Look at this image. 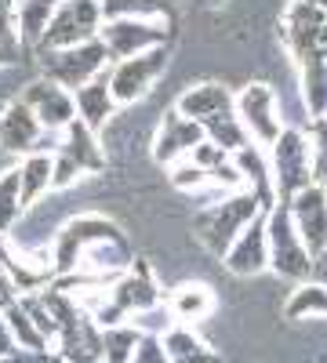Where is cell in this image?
<instances>
[{
	"label": "cell",
	"mask_w": 327,
	"mask_h": 363,
	"mask_svg": "<svg viewBox=\"0 0 327 363\" xmlns=\"http://www.w3.org/2000/svg\"><path fill=\"white\" fill-rule=\"evenodd\" d=\"M270 153V171H273V189L277 200L287 203L294 193L313 186V153H309V135L302 128H284L280 138L265 149Z\"/></svg>",
	"instance_id": "277c9868"
},
{
	"label": "cell",
	"mask_w": 327,
	"mask_h": 363,
	"mask_svg": "<svg viewBox=\"0 0 327 363\" xmlns=\"http://www.w3.org/2000/svg\"><path fill=\"white\" fill-rule=\"evenodd\" d=\"M102 15H135V18H164L167 15V0H102Z\"/></svg>",
	"instance_id": "484cf974"
},
{
	"label": "cell",
	"mask_w": 327,
	"mask_h": 363,
	"mask_svg": "<svg viewBox=\"0 0 327 363\" xmlns=\"http://www.w3.org/2000/svg\"><path fill=\"white\" fill-rule=\"evenodd\" d=\"M164 349H167L171 363H222V356L186 323H174L167 330V335H164Z\"/></svg>",
	"instance_id": "44dd1931"
},
{
	"label": "cell",
	"mask_w": 327,
	"mask_h": 363,
	"mask_svg": "<svg viewBox=\"0 0 327 363\" xmlns=\"http://www.w3.org/2000/svg\"><path fill=\"white\" fill-rule=\"evenodd\" d=\"M171 167V186L174 189H182V193H200V189H211L207 186V174L200 164H193V157H182V160H174L167 164Z\"/></svg>",
	"instance_id": "4316f807"
},
{
	"label": "cell",
	"mask_w": 327,
	"mask_h": 363,
	"mask_svg": "<svg viewBox=\"0 0 327 363\" xmlns=\"http://www.w3.org/2000/svg\"><path fill=\"white\" fill-rule=\"evenodd\" d=\"M309 153H313V178L327 182V116L309 120Z\"/></svg>",
	"instance_id": "f546056e"
},
{
	"label": "cell",
	"mask_w": 327,
	"mask_h": 363,
	"mask_svg": "<svg viewBox=\"0 0 327 363\" xmlns=\"http://www.w3.org/2000/svg\"><path fill=\"white\" fill-rule=\"evenodd\" d=\"M99 40L106 44L109 58H131L138 51L164 48L167 40V18H135V15H116L106 18L99 29Z\"/></svg>",
	"instance_id": "9c48e42d"
},
{
	"label": "cell",
	"mask_w": 327,
	"mask_h": 363,
	"mask_svg": "<svg viewBox=\"0 0 327 363\" xmlns=\"http://www.w3.org/2000/svg\"><path fill=\"white\" fill-rule=\"evenodd\" d=\"M226 269L233 277H258L262 269H270V236H265V211L233 240V247L222 255Z\"/></svg>",
	"instance_id": "5bb4252c"
},
{
	"label": "cell",
	"mask_w": 327,
	"mask_h": 363,
	"mask_svg": "<svg viewBox=\"0 0 327 363\" xmlns=\"http://www.w3.org/2000/svg\"><path fill=\"white\" fill-rule=\"evenodd\" d=\"M131 363H171V356L164 349V338L160 335H142L138 345H135Z\"/></svg>",
	"instance_id": "1f68e13d"
},
{
	"label": "cell",
	"mask_w": 327,
	"mask_h": 363,
	"mask_svg": "<svg viewBox=\"0 0 327 363\" xmlns=\"http://www.w3.org/2000/svg\"><path fill=\"white\" fill-rule=\"evenodd\" d=\"M138 338H142V330H135L131 323L102 327V359L106 363H131Z\"/></svg>",
	"instance_id": "d4e9b609"
},
{
	"label": "cell",
	"mask_w": 327,
	"mask_h": 363,
	"mask_svg": "<svg viewBox=\"0 0 327 363\" xmlns=\"http://www.w3.org/2000/svg\"><path fill=\"white\" fill-rule=\"evenodd\" d=\"M135 330H142V335H167V330L174 327V316H171V309H167V301H160V306H153V309H142V313H135L131 320H128Z\"/></svg>",
	"instance_id": "f1b7e54d"
},
{
	"label": "cell",
	"mask_w": 327,
	"mask_h": 363,
	"mask_svg": "<svg viewBox=\"0 0 327 363\" xmlns=\"http://www.w3.org/2000/svg\"><path fill=\"white\" fill-rule=\"evenodd\" d=\"M302 4H313V8H320V11H327V0H302Z\"/></svg>",
	"instance_id": "e575fe53"
},
{
	"label": "cell",
	"mask_w": 327,
	"mask_h": 363,
	"mask_svg": "<svg viewBox=\"0 0 327 363\" xmlns=\"http://www.w3.org/2000/svg\"><path fill=\"white\" fill-rule=\"evenodd\" d=\"M73 106H77V120H84L92 131H102L113 113H116V99L109 91V69L99 73L95 80H87L73 91Z\"/></svg>",
	"instance_id": "2e32d148"
},
{
	"label": "cell",
	"mask_w": 327,
	"mask_h": 363,
	"mask_svg": "<svg viewBox=\"0 0 327 363\" xmlns=\"http://www.w3.org/2000/svg\"><path fill=\"white\" fill-rule=\"evenodd\" d=\"M287 207H291V218H294V229H299L302 244L309 247L313 258H320L327 251V189L320 182H313L302 193H294L287 200Z\"/></svg>",
	"instance_id": "7c38bea8"
},
{
	"label": "cell",
	"mask_w": 327,
	"mask_h": 363,
	"mask_svg": "<svg viewBox=\"0 0 327 363\" xmlns=\"http://www.w3.org/2000/svg\"><path fill=\"white\" fill-rule=\"evenodd\" d=\"M18 301H22V309L29 313V320L37 323V330H40V335L51 342V349H55V342H58V323H55V316H51V309H48L44 294H22Z\"/></svg>",
	"instance_id": "83f0119b"
},
{
	"label": "cell",
	"mask_w": 327,
	"mask_h": 363,
	"mask_svg": "<svg viewBox=\"0 0 327 363\" xmlns=\"http://www.w3.org/2000/svg\"><path fill=\"white\" fill-rule=\"evenodd\" d=\"M106 15H102V0H62L55 8L44 37L33 51H55V48H77L99 37Z\"/></svg>",
	"instance_id": "8992f818"
},
{
	"label": "cell",
	"mask_w": 327,
	"mask_h": 363,
	"mask_svg": "<svg viewBox=\"0 0 327 363\" xmlns=\"http://www.w3.org/2000/svg\"><path fill=\"white\" fill-rule=\"evenodd\" d=\"M233 106H236V99L229 95V87L211 84V80L182 91V99L174 102V109L182 113V116H189V120H196V124H207L211 116H218V113H226Z\"/></svg>",
	"instance_id": "d6986e66"
},
{
	"label": "cell",
	"mask_w": 327,
	"mask_h": 363,
	"mask_svg": "<svg viewBox=\"0 0 327 363\" xmlns=\"http://www.w3.org/2000/svg\"><path fill=\"white\" fill-rule=\"evenodd\" d=\"M262 211H270V207H265L251 189H236V193H226L211 203H204L193 215V233L215 258H222L233 247V240L240 236Z\"/></svg>",
	"instance_id": "6da1fadb"
},
{
	"label": "cell",
	"mask_w": 327,
	"mask_h": 363,
	"mask_svg": "<svg viewBox=\"0 0 327 363\" xmlns=\"http://www.w3.org/2000/svg\"><path fill=\"white\" fill-rule=\"evenodd\" d=\"M204 138H207L204 135V124L182 116L178 109H167L164 120H160V131L153 138V160L157 164H174V160L189 157Z\"/></svg>",
	"instance_id": "4fadbf2b"
},
{
	"label": "cell",
	"mask_w": 327,
	"mask_h": 363,
	"mask_svg": "<svg viewBox=\"0 0 327 363\" xmlns=\"http://www.w3.org/2000/svg\"><path fill=\"white\" fill-rule=\"evenodd\" d=\"M4 320H8V327H11V338H15L18 349H40V352H51V342L37 330V323L29 320V313L22 309V301H18V298L4 309Z\"/></svg>",
	"instance_id": "cb8c5ba5"
},
{
	"label": "cell",
	"mask_w": 327,
	"mask_h": 363,
	"mask_svg": "<svg viewBox=\"0 0 327 363\" xmlns=\"http://www.w3.org/2000/svg\"><path fill=\"white\" fill-rule=\"evenodd\" d=\"M109 236H121V225L106 215H77L70 218L62 229L51 236V265H55V277H70L77 269L80 255L99 244V240H109Z\"/></svg>",
	"instance_id": "ba28073f"
},
{
	"label": "cell",
	"mask_w": 327,
	"mask_h": 363,
	"mask_svg": "<svg viewBox=\"0 0 327 363\" xmlns=\"http://www.w3.org/2000/svg\"><path fill=\"white\" fill-rule=\"evenodd\" d=\"M164 69H167V48H150V51H138L131 58H116L109 66V91H113L116 106L142 102L157 87Z\"/></svg>",
	"instance_id": "52a82bcc"
},
{
	"label": "cell",
	"mask_w": 327,
	"mask_h": 363,
	"mask_svg": "<svg viewBox=\"0 0 327 363\" xmlns=\"http://www.w3.org/2000/svg\"><path fill=\"white\" fill-rule=\"evenodd\" d=\"M18 48V26H15V0H0V58ZM8 62V58H4Z\"/></svg>",
	"instance_id": "4dcf8cb0"
},
{
	"label": "cell",
	"mask_w": 327,
	"mask_h": 363,
	"mask_svg": "<svg viewBox=\"0 0 327 363\" xmlns=\"http://www.w3.org/2000/svg\"><path fill=\"white\" fill-rule=\"evenodd\" d=\"M236 116L244 120L251 142L262 145V149H270L280 138V131L287 128L280 102H277V91L270 84H248L240 95H236Z\"/></svg>",
	"instance_id": "30bf717a"
},
{
	"label": "cell",
	"mask_w": 327,
	"mask_h": 363,
	"mask_svg": "<svg viewBox=\"0 0 327 363\" xmlns=\"http://www.w3.org/2000/svg\"><path fill=\"white\" fill-rule=\"evenodd\" d=\"M167 309L174 316V323H200L215 313V291L207 287V284H182V287H174L171 298H167Z\"/></svg>",
	"instance_id": "ffe728a7"
},
{
	"label": "cell",
	"mask_w": 327,
	"mask_h": 363,
	"mask_svg": "<svg viewBox=\"0 0 327 363\" xmlns=\"http://www.w3.org/2000/svg\"><path fill=\"white\" fill-rule=\"evenodd\" d=\"M233 164L236 171H240L244 178V189H251L265 207H273L277 203V189H273V171H270V153H265L262 145H244V149H236L233 153Z\"/></svg>",
	"instance_id": "ac0fdd59"
},
{
	"label": "cell",
	"mask_w": 327,
	"mask_h": 363,
	"mask_svg": "<svg viewBox=\"0 0 327 363\" xmlns=\"http://www.w3.org/2000/svg\"><path fill=\"white\" fill-rule=\"evenodd\" d=\"M40 58V77L62 84L66 91H77L80 84L95 80L99 73H106L113 66V58L106 51V44L95 37L87 44H77V48H55V51H37Z\"/></svg>",
	"instance_id": "5b68a950"
},
{
	"label": "cell",
	"mask_w": 327,
	"mask_h": 363,
	"mask_svg": "<svg viewBox=\"0 0 327 363\" xmlns=\"http://www.w3.org/2000/svg\"><path fill=\"white\" fill-rule=\"evenodd\" d=\"M204 135L211 138L215 145L229 149V153H236V149L251 145V135H248V128H244V120L236 116V106H233V109H226V113H218V116H211V120H207V124H204Z\"/></svg>",
	"instance_id": "7402d4cb"
},
{
	"label": "cell",
	"mask_w": 327,
	"mask_h": 363,
	"mask_svg": "<svg viewBox=\"0 0 327 363\" xmlns=\"http://www.w3.org/2000/svg\"><path fill=\"white\" fill-rule=\"evenodd\" d=\"M18 102H26L33 109V116L40 120L44 131H66L77 120V106H73V91H66L62 84H55L48 77H33L26 80L18 91Z\"/></svg>",
	"instance_id": "8fae6325"
},
{
	"label": "cell",
	"mask_w": 327,
	"mask_h": 363,
	"mask_svg": "<svg viewBox=\"0 0 327 363\" xmlns=\"http://www.w3.org/2000/svg\"><path fill=\"white\" fill-rule=\"evenodd\" d=\"M51 352H55V349H51ZM51 352H40V349H18V345H15L0 363H48Z\"/></svg>",
	"instance_id": "d6a6232c"
},
{
	"label": "cell",
	"mask_w": 327,
	"mask_h": 363,
	"mask_svg": "<svg viewBox=\"0 0 327 363\" xmlns=\"http://www.w3.org/2000/svg\"><path fill=\"white\" fill-rule=\"evenodd\" d=\"M51 174H55V153H26L18 160V203H22V211L37 207L48 193H55Z\"/></svg>",
	"instance_id": "e0dca14e"
},
{
	"label": "cell",
	"mask_w": 327,
	"mask_h": 363,
	"mask_svg": "<svg viewBox=\"0 0 327 363\" xmlns=\"http://www.w3.org/2000/svg\"><path fill=\"white\" fill-rule=\"evenodd\" d=\"M265 236H270V269L280 272L284 280L306 284L309 272H313V255L302 244L299 229H294V218H291L287 203L277 200L270 211H265Z\"/></svg>",
	"instance_id": "7a4b0ae2"
},
{
	"label": "cell",
	"mask_w": 327,
	"mask_h": 363,
	"mask_svg": "<svg viewBox=\"0 0 327 363\" xmlns=\"http://www.w3.org/2000/svg\"><path fill=\"white\" fill-rule=\"evenodd\" d=\"M40 135H44V128L33 116V109L18 99H11L4 106V113H0V149L11 153L15 160H22L26 153H37Z\"/></svg>",
	"instance_id": "9a60e30c"
},
{
	"label": "cell",
	"mask_w": 327,
	"mask_h": 363,
	"mask_svg": "<svg viewBox=\"0 0 327 363\" xmlns=\"http://www.w3.org/2000/svg\"><path fill=\"white\" fill-rule=\"evenodd\" d=\"M287 320H306V316H327V287L323 284H299L294 294L287 298L284 306Z\"/></svg>",
	"instance_id": "603a6c76"
},
{
	"label": "cell",
	"mask_w": 327,
	"mask_h": 363,
	"mask_svg": "<svg viewBox=\"0 0 327 363\" xmlns=\"http://www.w3.org/2000/svg\"><path fill=\"white\" fill-rule=\"evenodd\" d=\"M102 167H106V149L99 142V131H92L84 120H73L55 149V174H51L55 193L77 186L84 174H99Z\"/></svg>",
	"instance_id": "3957f363"
},
{
	"label": "cell",
	"mask_w": 327,
	"mask_h": 363,
	"mask_svg": "<svg viewBox=\"0 0 327 363\" xmlns=\"http://www.w3.org/2000/svg\"><path fill=\"white\" fill-rule=\"evenodd\" d=\"M11 349H15V338H11V327L4 320V309H0V359H4Z\"/></svg>",
	"instance_id": "836d02e7"
}]
</instances>
